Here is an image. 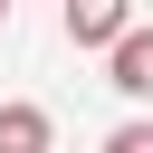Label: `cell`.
I'll return each instance as SVG.
<instances>
[{
  "label": "cell",
  "mask_w": 153,
  "mask_h": 153,
  "mask_svg": "<svg viewBox=\"0 0 153 153\" xmlns=\"http://www.w3.org/2000/svg\"><path fill=\"white\" fill-rule=\"evenodd\" d=\"M105 86H115V96H153V29L124 19V38L105 48Z\"/></svg>",
  "instance_id": "1"
},
{
  "label": "cell",
  "mask_w": 153,
  "mask_h": 153,
  "mask_svg": "<svg viewBox=\"0 0 153 153\" xmlns=\"http://www.w3.org/2000/svg\"><path fill=\"white\" fill-rule=\"evenodd\" d=\"M124 19H134V0H67V38L76 48H115Z\"/></svg>",
  "instance_id": "2"
},
{
  "label": "cell",
  "mask_w": 153,
  "mask_h": 153,
  "mask_svg": "<svg viewBox=\"0 0 153 153\" xmlns=\"http://www.w3.org/2000/svg\"><path fill=\"white\" fill-rule=\"evenodd\" d=\"M48 143H57L48 105H0V153H48Z\"/></svg>",
  "instance_id": "3"
},
{
  "label": "cell",
  "mask_w": 153,
  "mask_h": 153,
  "mask_svg": "<svg viewBox=\"0 0 153 153\" xmlns=\"http://www.w3.org/2000/svg\"><path fill=\"white\" fill-rule=\"evenodd\" d=\"M105 153H153V124H115V134H105Z\"/></svg>",
  "instance_id": "4"
},
{
  "label": "cell",
  "mask_w": 153,
  "mask_h": 153,
  "mask_svg": "<svg viewBox=\"0 0 153 153\" xmlns=\"http://www.w3.org/2000/svg\"><path fill=\"white\" fill-rule=\"evenodd\" d=\"M0 29H10V0H0Z\"/></svg>",
  "instance_id": "5"
}]
</instances>
